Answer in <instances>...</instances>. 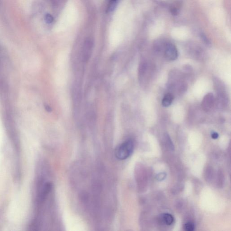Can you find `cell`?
<instances>
[{
    "label": "cell",
    "instance_id": "1",
    "mask_svg": "<svg viewBox=\"0 0 231 231\" xmlns=\"http://www.w3.org/2000/svg\"><path fill=\"white\" fill-rule=\"evenodd\" d=\"M134 144L131 140H127L120 145L115 150V156L120 160H125L129 158L133 153Z\"/></svg>",
    "mask_w": 231,
    "mask_h": 231
},
{
    "label": "cell",
    "instance_id": "2",
    "mask_svg": "<svg viewBox=\"0 0 231 231\" xmlns=\"http://www.w3.org/2000/svg\"><path fill=\"white\" fill-rule=\"evenodd\" d=\"M164 56L169 61H174L177 59L178 57V50L174 45L171 43H168L166 45Z\"/></svg>",
    "mask_w": 231,
    "mask_h": 231
},
{
    "label": "cell",
    "instance_id": "3",
    "mask_svg": "<svg viewBox=\"0 0 231 231\" xmlns=\"http://www.w3.org/2000/svg\"><path fill=\"white\" fill-rule=\"evenodd\" d=\"M93 47V42L91 39H88L85 41L83 49V57L85 62L88 61L91 55Z\"/></svg>",
    "mask_w": 231,
    "mask_h": 231
},
{
    "label": "cell",
    "instance_id": "4",
    "mask_svg": "<svg viewBox=\"0 0 231 231\" xmlns=\"http://www.w3.org/2000/svg\"><path fill=\"white\" fill-rule=\"evenodd\" d=\"M214 103V98L213 94L208 93L205 95L202 102V107L206 112L209 111L213 107Z\"/></svg>",
    "mask_w": 231,
    "mask_h": 231
},
{
    "label": "cell",
    "instance_id": "5",
    "mask_svg": "<svg viewBox=\"0 0 231 231\" xmlns=\"http://www.w3.org/2000/svg\"><path fill=\"white\" fill-rule=\"evenodd\" d=\"M173 96L171 93H168L165 95L162 100V105L165 107H168L172 104L173 100Z\"/></svg>",
    "mask_w": 231,
    "mask_h": 231
},
{
    "label": "cell",
    "instance_id": "6",
    "mask_svg": "<svg viewBox=\"0 0 231 231\" xmlns=\"http://www.w3.org/2000/svg\"><path fill=\"white\" fill-rule=\"evenodd\" d=\"M162 218L164 222L167 225H172L174 220L173 215L169 213H164L162 215Z\"/></svg>",
    "mask_w": 231,
    "mask_h": 231
},
{
    "label": "cell",
    "instance_id": "7",
    "mask_svg": "<svg viewBox=\"0 0 231 231\" xmlns=\"http://www.w3.org/2000/svg\"><path fill=\"white\" fill-rule=\"evenodd\" d=\"M120 0H110L108 7H107V11L108 12H112L115 9L117 6V3Z\"/></svg>",
    "mask_w": 231,
    "mask_h": 231
},
{
    "label": "cell",
    "instance_id": "8",
    "mask_svg": "<svg viewBox=\"0 0 231 231\" xmlns=\"http://www.w3.org/2000/svg\"><path fill=\"white\" fill-rule=\"evenodd\" d=\"M194 225L193 223L188 222L185 223L184 225L185 230L187 231H192L194 229Z\"/></svg>",
    "mask_w": 231,
    "mask_h": 231
},
{
    "label": "cell",
    "instance_id": "9",
    "mask_svg": "<svg viewBox=\"0 0 231 231\" xmlns=\"http://www.w3.org/2000/svg\"><path fill=\"white\" fill-rule=\"evenodd\" d=\"M45 20L46 23L48 24H51L53 21V17L50 14H47L45 16Z\"/></svg>",
    "mask_w": 231,
    "mask_h": 231
},
{
    "label": "cell",
    "instance_id": "10",
    "mask_svg": "<svg viewBox=\"0 0 231 231\" xmlns=\"http://www.w3.org/2000/svg\"><path fill=\"white\" fill-rule=\"evenodd\" d=\"M166 176H167V174H166V173H160L157 175V176H156V178H157V179L158 180L162 181V180H164Z\"/></svg>",
    "mask_w": 231,
    "mask_h": 231
},
{
    "label": "cell",
    "instance_id": "11",
    "mask_svg": "<svg viewBox=\"0 0 231 231\" xmlns=\"http://www.w3.org/2000/svg\"><path fill=\"white\" fill-rule=\"evenodd\" d=\"M165 138L166 141L168 142V144L170 148L172 149H174V147H173V143H172V141L171 140L170 138H169V135H166Z\"/></svg>",
    "mask_w": 231,
    "mask_h": 231
},
{
    "label": "cell",
    "instance_id": "12",
    "mask_svg": "<svg viewBox=\"0 0 231 231\" xmlns=\"http://www.w3.org/2000/svg\"><path fill=\"white\" fill-rule=\"evenodd\" d=\"M170 11L174 15H178V8H176L175 6H173L171 7L170 9Z\"/></svg>",
    "mask_w": 231,
    "mask_h": 231
},
{
    "label": "cell",
    "instance_id": "13",
    "mask_svg": "<svg viewBox=\"0 0 231 231\" xmlns=\"http://www.w3.org/2000/svg\"><path fill=\"white\" fill-rule=\"evenodd\" d=\"M219 135L216 132H213L211 134L212 138L213 139H217L218 138Z\"/></svg>",
    "mask_w": 231,
    "mask_h": 231
},
{
    "label": "cell",
    "instance_id": "14",
    "mask_svg": "<svg viewBox=\"0 0 231 231\" xmlns=\"http://www.w3.org/2000/svg\"><path fill=\"white\" fill-rule=\"evenodd\" d=\"M45 108L46 109V111H47L48 112H50L52 111V108L49 106L48 105H46L45 106Z\"/></svg>",
    "mask_w": 231,
    "mask_h": 231
}]
</instances>
